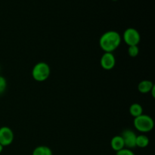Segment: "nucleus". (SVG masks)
<instances>
[{"label":"nucleus","instance_id":"1a4fd4ad","mask_svg":"<svg viewBox=\"0 0 155 155\" xmlns=\"http://www.w3.org/2000/svg\"><path fill=\"white\" fill-rule=\"evenodd\" d=\"M154 87V85L151 80H145L141 81L138 85V89L139 92L142 94H146L151 92L153 88Z\"/></svg>","mask_w":155,"mask_h":155},{"label":"nucleus","instance_id":"9d476101","mask_svg":"<svg viewBox=\"0 0 155 155\" xmlns=\"http://www.w3.org/2000/svg\"><path fill=\"white\" fill-rule=\"evenodd\" d=\"M130 114L134 118L137 117L143 114V107L140 104L134 103V104H131V106L130 107Z\"/></svg>","mask_w":155,"mask_h":155},{"label":"nucleus","instance_id":"f257e3e1","mask_svg":"<svg viewBox=\"0 0 155 155\" xmlns=\"http://www.w3.org/2000/svg\"><path fill=\"white\" fill-rule=\"evenodd\" d=\"M122 37L118 32L115 30H109L101 36L99 39V45L104 52L112 53L120 46Z\"/></svg>","mask_w":155,"mask_h":155},{"label":"nucleus","instance_id":"f8f14e48","mask_svg":"<svg viewBox=\"0 0 155 155\" xmlns=\"http://www.w3.org/2000/svg\"><path fill=\"white\" fill-rule=\"evenodd\" d=\"M149 145V139L145 135H139L136 137V147L144 148Z\"/></svg>","mask_w":155,"mask_h":155},{"label":"nucleus","instance_id":"0eeeda50","mask_svg":"<svg viewBox=\"0 0 155 155\" xmlns=\"http://www.w3.org/2000/svg\"><path fill=\"white\" fill-rule=\"evenodd\" d=\"M100 64L103 69L106 70V71L112 70L116 64L115 56L114 55L113 53L104 52V54H103V55L101 56Z\"/></svg>","mask_w":155,"mask_h":155},{"label":"nucleus","instance_id":"2eb2a0df","mask_svg":"<svg viewBox=\"0 0 155 155\" xmlns=\"http://www.w3.org/2000/svg\"><path fill=\"white\" fill-rule=\"evenodd\" d=\"M116 155H135V154L131 149L124 148L122 150H120V151H117Z\"/></svg>","mask_w":155,"mask_h":155},{"label":"nucleus","instance_id":"f3484780","mask_svg":"<svg viewBox=\"0 0 155 155\" xmlns=\"http://www.w3.org/2000/svg\"><path fill=\"white\" fill-rule=\"evenodd\" d=\"M113 1H117V0H113Z\"/></svg>","mask_w":155,"mask_h":155},{"label":"nucleus","instance_id":"6e6552de","mask_svg":"<svg viewBox=\"0 0 155 155\" xmlns=\"http://www.w3.org/2000/svg\"><path fill=\"white\" fill-rule=\"evenodd\" d=\"M110 147L115 151H118L125 148V144L121 136H115L110 140Z\"/></svg>","mask_w":155,"mask_h":155},{"label":"nucleus","instance_id":"f03ea898","mask_svg":"<svg viewBox=\"0 0 155 155\" xmlns=\"http://www.w3.org/2000/svg\"><path fill=\"white\" fill-rule=\"evenodd\" d=\"M51 70L49 65L45 62H39L36 64L32 70V77L37 82L45 81L49 77Z\"/></svg>","mask_w":155,"mask_h":155},{"label":"nucleus","instance_id":"ddd939ff","mask_svg":"<svg viewBox=\"0 0 155 155\" xmlns=\"http://www.w3.org/2000/svg\"><path fill=\"white\" fill-rule=\"evenodd\" d=\"M128 54L132 58H135L139 54V48L138 45H132L128 48Z\"/></svg>","mask_w":155,"mask_h":155},{"label":"nucleus","instance_id":"9b49d317","mask_svg":"<svg viewBox=\"0 0 155 155\" xmlns=\"http://www.w3.org/2000/svg\"><path fill=\"white\" fill-rule=\"evenodd\" d=\"M32 155H53V153L51 148L48 147L40 145L33 150Z\"/></svg>","mask_w":155,"mask_h":155},{"label":"nucleus","instance_id":"7ed1b4c3","mask_svg":"<svg viewBox=\"0 0 155 155\" xmlns=\"http://www.w3.org/2000/svg\"><path fill=\"white\" fill-rule=\"evenodd\" d=\"M133 125L141 133H148L154 128V122L152 118L146 114H142L134 118Z\"/></svg>","mask_w":155,"mask_h":155},{"label":"nucleus","instance_id":"39448f33","mask_svg":"<svg viewBox=\"0 0 155 155\" xmlns=\"http://www.w3.org/2000/svg\"><path fill=\"white\" fill-rule=\"evenodd\" d=\"M14 133L8 127H2L0 128V145L3 147L8 146L13 142Z\"/></svg>","mask_w":155,"mask_h":155},{"label":"nucleus","instance_id":"dca6fc26","mask_svg":"<svg viewBox=\"0 0 155 155\" xmlns=\"http://www.w3.org/2000/svg\"><path fill=\"white\" fill-rule=\"evenodd\" d=\"M3 148H4V147H3L2 145H0V154H1L2 151H3Z\"/></svg>","mask_w":155,"mask_h":155},{"label":"nucleus","instance_id":"423d86ee","mask_svg":"<svg viewBox=\"0 0 155 155\" xmlns=\"http://www.w3.org/2000/svg\"><path fill=\"white\" fill-rule=\"evenodd\" d=\"M122 136L123 139L124 141L125 144V148L132 149L136 147V137L137 135L131 130H125L123 131L122 134L120 135Z\"/></svg>","mask_w":155,"mask_h":155},{"label":"nucleus","instance_id":"4468645a","mask_svg":"<svg viewBox=\"0 0 155 155\" xmlns=\"http://www.w3.org/2000/svg\"><path fill=\"white\" fill-rule=\"evenodd\" d=\"M6 88H7V81L5 78L0 76V95L5 92Z\"/></svg>","mask_w":155,"mask_h":155},{"label":"nucleus","instance_id":"20e7f679","mask_svg":"<svg viewBox=\"0 0 155 155\" xmlns=\"http://www.w3.org/2000/svg\"><path fill=\"white\" fill-rule=\"evenodd\" d=\"M123 39L129 46L138 45L140 42L141 36L136 29L130 27L127 28L123 34Z\"/></svg>","mask_w":155,"mask_h":155}]
</instances>
